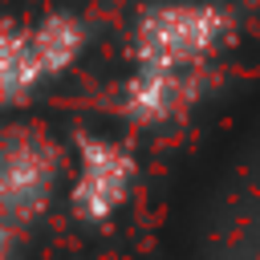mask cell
Listing matches in <instances>:
<instances>
[{"mask_svg":"<svg viewBox=\"0 0 260 260\" xmlns=\"http://www.w3.org/2000/svg\"><path fill=\"white\" fill-rule=\"evenodd\" d=\"M228 32V16L219 8H203V4H171V8H154L138 32H134V53L142 61V69H162L175 73L199 57H207Z\"/></svg>","mask_w":260,"mask_h":260,"instance_id":"1","label":"cell"},{"mask_svg":"<svg viewBox=\"0 0 260 260\" xmlns=\"http://www.w3.org/2000/svg\"><path fill=\"white\" fill-rule=\"evenodd\" d=\"M53 171L57 154L49 150V142L20 138L0 150V232L32 219L45 207L53 191Z\"/></svg>","mask_w":260,"mask_h":260,"instance_id":"2","label":"cell"},{"mask_svg":"<svg viewBox=\"0 0 260 260\" xmlns=\"http://www.w3.org/2000/svg\"><path fill=\"white\" fill-rule=\"evenodd\" d=\"M134 179V158L118 142H98L89 138L81 150V175L73 187V207L81 219H106L130 191Z\"/></svg>","mask_w":260,"mask_h":260,"instance_id":"3","label":"cell"},{"mask_svg":"<svg viewBox=\"0 0 260 260\" xmlns=\"http://www.w3.org/2000/svg\"><path fill=\"white\" fill-rule=\"evenodd\" d=\"M41 77H45V73H41V65H37L32 37L0 24V102H12V98H20V93H28Z\"/></svg>","mask_w":260,"mask_h":260,"instance_id":"4","label":"cell"},{"mask_svg":"<svg viewBox=\"0 0 260 260\" xmlns=\"http://www.w3.org/2000/svg\"><path fill=\"white\" fill-rule=\"evenodd\" d=\"M32 53H37V65H41V73L49 77V73H57V69H65L73 57H77V49H81V28H77V20H69V16H49V20H41L32 32Z\"/></svg>","mask_w":260,"mask_h":260,"instance_id":"5","label":"cell"},{"mask_svg":"<svg viewBox=\"0 0 260 260\" xmlns=\"http://www.w3.org/2000/svg\"><path fill=\"white\" fill-rule=\"evenodd\" d=\"M179 102H183V85L175 73L162 69H142V77L126 89V106L134 110V118H167Z\"/></svg>","mask_w":260,"mask_h":260,"instance_id":"6","label":"cell"}]
</instances>
